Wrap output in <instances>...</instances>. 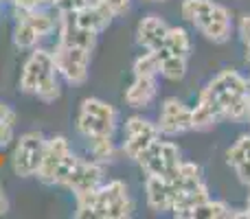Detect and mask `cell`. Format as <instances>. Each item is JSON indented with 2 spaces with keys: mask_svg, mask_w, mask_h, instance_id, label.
Masks as SVG:
<instances>
[{
  "mask_svg": "<svg viewBox=\"0 0 250 219\" xmlns=\"http://www.w3.org/2000/svg\"><path fill=\"white\" fill-rule=\"evenodd\" d=\"M134 211L136 202L123 180H108L88 193L75 195L77 219H127Z\"/></svg>",
  "mask_w": 250,
  "mask_h": 219,
  "instance_id": "obj_1",
  "label": "cell"
},
{
  "mask_svg": "<svg viewBox=\"0 0 250 219\" xmlns=\"http://www.w3.org/2000/svg\"><path fill=\"white\" fill-rule=\"evenodd\" d=\"M18 88L22 95H29L40 99L42 103H53L62 97V77L55 68L53 48L35 46L29 51L22 73L18 79Z\"/></svg>",
  "mask_w": 250,
  "mask_h": 219,
  "instance_id": "obj_2",
  "label": "cell"
},
{
  "mask_svg": "<svg viewBox=\"0 0 250 219\" xmlns=\"http://www.w3.org/2000/svg\"><path fill=\"white\" fill-rule=\"evenodd\" d=\"M204 90L215 101L222 120L242 123L250 112V79L237 70H222L207 83Z\"/></svg>",
  "mask_w": 250,
  "mask_h": 219,
  "instance_id": "obj_3",
  "label": "cell"
},
{
  "mask_svg": "<svg viewBox=\"0 0 250 219\" xmlns=\"http://www.w3.org/2000/svg\"><path fill=\"white\" fill-rule=\"evenodd\" d=\"M180 16L189 24H193L208 42L224 44L229 42L233 20L224 4L213 2V0H182Z\"/></svg>",
  "mask_w": 250,
  "mask_h": 219,
  "instance_id": "obj_4",
  "label": "cell"
},
{
  "mask_svg": "<svg viewBox=\"0 0 250 219\" xmlns=\"http://www.w3.org/2000/svg\"><path fill=\"white\" fill-rule=\"evenodd\" d=\"M77 160L79 156L73 151V145H70L68 138L62 136V134L48 136L35 178L46 186H62L66 182V178L70 176Z\"/></svg>",
  "mask_w": 250,
  "mask_h": 219,
  "instance_id": "obj_5",
  "label": "cell"
},
{
  "mask_svg": "<svg viewBox=\"0 0 250 219\" xmlns=\"http://www.w3.org/2000/svg\"><path fill=\"white\" fill-rule=\"evenodd\" d=\"M119 127V112L112 103L99 97L82 99L75 116V129L82 138L90 136H114Z\"/></svg>",
  "mask_w": 250,
  "mask_h": 219,
  "instance_id": "obj_6",
  "label": "cell"
},
{
  "mask_svg": "<svg viewBox=\"0 0 250 219\" xmlns=\"http://www.w3.org/2000/svg\"><path fill=\"white\" fill-rule=\"evenodd\" d=\"M44 147H46V136L38 129L24 132L13 140L11 158H9V167H11L13 176L18 178H35L44 156Z\"/></svg>",
  "mask_w": 250,
  "mask_h": 219,
  "instance_id": "obj_7",
  "label": "cell"
},
{
  "mask_svg": "<svg viewBox=\"0 0 250 219\" xmlns=\"http://www.w3.org/2000/svg\"><path fill=\"white\" fill-rule=\"evenodd\" d=\"M53 57H55V68L64 83H68V86H82V83L88 81L92 51L75 46V44L57 42L55 40Z\"/></svg>",
  "mask_w": 250,
  "mask_h": 219,
  "instance_id": "obj_8",
  "label": "cell"
},
{
  "mask_svg": "<svg viewBox=\"0 0 250 219\" xmlns=\"http://www.w3.org/2000/svg\"><path fill=\"white\" fill-rule=\"evenodd\" d=\"M138 167L145 176H154V178H173L176 171L182 164V154L178 149L176 142L171 140H156L143 151L136 158Z\"/></svg>",
  "mask_w": 250,
  "mask_h": 219,
  "instance_id": "obj_9",
  "label": "cell"
},
{
  "mask_svg": "<svg viewBox=\"0 0 250 219\" xmlns=\"http://www.w3.org/2000/svg\"><path fill=\"white\" fill-rule=\"evenodd\" d=\"M160 138V132L156 127V123L143 119V116H129L123 123V142H121V151L127 156L129 160L136 162V158Z\"/></svg>",
  "mask_w": 250,
  "mask_h": 219,
  "instance_id": "obj_10",
  "label": "cell"
},
{
  "mask_svg": "<svg viewBox=\"0 0 250 219\" xmlns=\"http://www.w3.org/2000/svg\"><path fill=\"white\" fill-rule=\"evenodd\" d=\"M156 127H158L160 136L165 138H173L185 132H191L193 129V125H191V108L182 103L178 97H167L163 101V105H160Z\"/></svg>",
  "mask_w": 250,
  "mask_h": 219,
  "instance_id": "obj_11",
  "label": "cell"
},
{
  "mask_svg": "<svg viewBox=\"0 0 250 219\" xmlns=\"http://www.w3.org/2000/svg\"><path fill=\"white\" fill-rule=\"evenodd\" d=\"M105 182V164L104 162H97L92 158H79L75 162L73 171L70 176L66 178V182L62 184V189H66L68 193L75 195H82L88 193V191L97 189Z\"/></svg>",
  "mask_w": 250,
  "mask_h": 219,
  "instance_id": "obj_12",
  "label": "cell"
},
{
  "mask_svg": "<svg viewBox=\"0 0 250 219\" xmlns=\"http://www.w3.org/2000/svg\"><path fill=\"white\" fill-rule=\"evenodd\" d=\"M173 198H176V186L167 178L147 176L145 180V199L149 211L154 213H169L171 211Z\"/></svg>",
  "mask_w": 250,
  "mask_h": 219,
  "instance_id": "obj_13",
  "label": "cell"
},
{
  "mask_svg": "<svg viewBox=\"0 0 250 219\" xmlns=\"http://www.w3.org/2000/svg\"><path fill=\"white\" fill-rule=\"evenodd\" d=\"M169 24L156 13H149L145 16L141 22L136 24V42L141 48L145 51H158L163 48L165 38H167Z\"/></svg>",
  "mask_w": 250,
  "mask_h": 219,
  "instance_id": "obj_14",
  "label": "cell"
},
{
  "mask_svg": "<svg viewBox=\"0 0 250 219\" xmlns=\"http://www.w3.org/2000/svg\"><path fill=\"white\" fill-rule=\"evenodd\" d=\"M156 95H158V79L156 77H136V75H134L132 83H129L123 92V99L129 108L145 110L151 105Z\"/></svg>",
  "mask_w": 250,
  "mask_h": 219,
  "instance_id": "obj_15",
  "label": "cell"
},
{
  "mask_svg": "<svg viewBox=\"0 0 250 219\" xmlns=\"http://www.w3.org/2000/svg\"><path fill=\"white\" fill-rule=\"evenodd\" d=\"M226 162L242 184L250 186V134H242L226 151Z\"/></svg>",
  "mask_w": 250,
  "mask_h": 219,
  "instance_id": "obj_16",
  "label": "cell"
},
{
  "mask_svg": "<svg viewBox=\"0 0 250 219\" xmlns=\"http://www.w3.org/2000/svg\"><path fill=\"white\" fill-rule=\"evenodd\" d=\"M66 16L73 18V22L75 24H79L82 29L95 31V33H104V31L108 29V26L112 24V20H114L112 13H108L101 4H97L95 0H90V2H88L86 7H82L79 11L66 13Z\"/></svg>",
  "mask_w": 250,
  "mask_h": 219,
  "instance_id": "obj_17",
  "label": "cell"
},
{
  "mask_svg": "<svg viewBox=\"0 0 250 219\" xmlns=\"http://www.w3.org/2000/svg\"><path fill=\"white\" fill-rule=\"evenodd\" d=\"M222 120V114L217 110L215 101L208 97V92L202 88L198 97V103L195 108H191V125H193L195 132H204V129H211L213 125H217Z\"/></svg>",
  "mask_w": 250,
  "mask_h": 219,
  "instance_id": "obj_18",
  "label": "cell"
},
{
  "mask_svg": "<svg viewBox=\"0 0 250 219\" xmlns=\"http://www.w3.org/2000/svg\"><path fill=\"white\" fill-rule=\"evenodd\" d=\"M207 199H208V186L202 182L200 186H195V189H191V191H180V193H176L169 213H171L173 217L191 219V213L202 202H207Z\"/></svg>",
  "mask_w": 250,
  "mask_h": 219,
  "instance_id": "obj_19",
  "label": "cell"
},
{
  "mask_svg": "<svg viewBox=\"0 0 250 219\" xmlns=\"http://www.w3.org/2000/svg\"><path fill=\"white\" fill-rule=\"evenodd\" d=\"M11 40H13V46H16L18 51H31V48L40 46V44L44 42V38L24 20V18H16Z\"/></svg>",
  "mask_w": 250,
  "mask_h": 219,
  "instance_id": "obj_20",
  "label": "cell"
},
{
  "mask_svg": "<svg viewBox=\"0 0 250 219\" xmlns=\"http://www.w3.org/2000/svg\"><path fill=\"white\" fill-rule=\"evenodd\" d=\"M86 140V149L88 156L97 162H112L114 156H117V142H114V136H90L83 138Z\"/></svg>",
  "mask_w": 250,
  "mask_h": 219,
  "instance_id": "obj_21",
  "label": "cell"
},
{
  "mask_svg": "<svg viewBox=\"0 0 250 219\" xmlns=\"http://www.w3.org/2000/svg\"><path fill=\"white\" fill-rule=\"evenodd\" d=\"M158 60H160V77L169 79V81H180L187 75V57L167 53L165 48H158Z\"/></svg>",
  "mask_w": 250,
  "mask_h": 219,
  "instance_id": "obj_22",
  "label": "cell"
},
{
  "mask_svg": "<svg viewBox=\"0 0 250 219\" xmlns=\"http://www.w3.org/2000/svg\"><path fill=\"white\" fill-rule=\"evenodd\" d=\"M163 48L167 53H173V55H180L189 60L191 55V38L182 26H169L167 38H165Z\"/></svg>",
  "mask_w": 250,
  "mask_h": 219,
  "instance_id": "obj_23",
  "label": "cell"
},
{
  "mask_svg": "<svg viewBox=\"0 0 250 219\" xmlns=\"http://www.w3.org/2000/svg\"><path fill=\"white\" fill-rule=\"evenodd\" d=\"M226 217H235V211L222 199H211V198L191 213V219H226Z\"/></svg>",
  "mask_w": 250,
  "mask_h": 219,
  "instance_id": "obj_24",
  "label": "cell"
},
{
  "mask_svg": "<svg viewBox=\"0 0 250 219\" xmlns=\"http://www.w3.org/2000/svg\"><path fill=\"white\" fill-rule=\"evenodd\" d=\"M132 73L136 77H158L160 75V60L156 51H145L134 60Z\"/></svg>",
  "mask_w": 250,
  "mask_h": 219,
  "instance_id": "obj_25",
  "label": "cell"
},
{
  "mask_svg": "<svg viewBox=\"0 0 250 219\" xmlns=\"http://www.w3.org/2000/svg\"><path fill=\"white\" fill-rule=\"evenodd\" d=\"M88 2L90 0H48V7L55 9L57 13H75L82 7H86Z\"/></svg>",
  "mask_w": 250,
  "mask_h": 219,
  "instance_id": "obj_26",
  "label": "cell"
},
{
  "mask_svg": "<svg viewBox=\"0 0 250 219\" xmlns=\"http://www.w3.org/2000/svg\"><path fill=\"white\" fill-rule=\"evenodd\" d=\"M95 2L101 4V7H104L108 13H112L114 18L127 13L129 7H132V0H95Z\"/></svg>",
  "mask_w": 250,
  "mask_h": 219,
  "instance_id": "obj_27",
  "label": "cell"
},
{
  "mask_svg": "<svg viewBox=\"0 0 250 219\" xmlns=\"http://www.w3.org/2000/svg\"><path fill=\"white\" fill-rule=\"evenodd\" d=\"M237 31H239V40H242L246 61H250V13L242 16V20H239V24H237Z\"/></svg>",
  "mask_w": 250,
  "mask_h": 219,
  "instance_id": "obj_28",
  "label": "cell"
},
{
  "mask_svg": "<svg viewBox=\"0 0 250 219\" xmlns=\"http://www.w3.org/2000/svg\"><path fill=\"white\" fill-rule=\"evenodd\" d=\"M11 9H20V11H31V9H42L48 7V0H7Z\"/></svg>",
  "mask_w": 250,
  "mask_h": 219,
  "instance_id": "obj_29",
  "label": "cell"
},
{
  "mask_svg": "<svg viewBox=\"0 0 250 219\" xmlns=\"http://www.w3.org/2000/svg\"><path fill=\"white\" fill-rule=\"evenodd\" d=\"M9 206H11V204H9V195H7V191H4V186L0 184V217L7 215Z\"/></svg>",
  "mask_w": 250,
  "mask_h": 219,
  "instance_id": "obj_30",
  "label": "cell"
},
{
  "mask_svg": "<svg viewBox=\"0 0 250 219\" xmlns=\"http://www.w3.org/2000/svg\"><path fill=\"white\" fill-rule=\"evenodd\" d=\"M235 217H250V195H248V206H246V211L235 213Z\"/></svg>",
  "mask_w": 250,
  "mask_h": 219,
  "instance_id": "obj_31",
  "label": "cell"
},
{
  "mask_svg": "<svg viewBox=\"0 0 250 219\" xmlns=\"http://www.w3.org/2000/svg\"><path fill=\"white\" fill-rule=\"evenodd\" d=\"M145 2H167V0H145Z\"/></svg>",
  "mask_w": 250,
  "mask_h": 219,
  "instance_id": "obj_32",
  "label": "cell"
},
{
  "mask_svg": "<svg viewBox=\"0 0 250 219\" xmlns=\"http://www.w3.org/2000/svg\"><path fill=\"white\" fill-rule=\"evenodd\" d=\"M0 16H2V2H0Z\"/></svg>",
  "mask_w": 250,
  "mask_h": 219,
  "instance_id": "obj_33",
  "label": "cell"
},
{
  "mask_svg": "<svg viewBox=\"0 0 250 219\" xmlns=\"http://www.w3.org/2000/svg\"><path fill=\"white\" fill-rule=\"evenodd\" d=\"M248 123H250V112H248Z\"/></svg>",
  "mask_w": 250,
  "mask_h": 219,
  "instance_id": "obj_34",
  "label": "cell"
}]
</instances>
